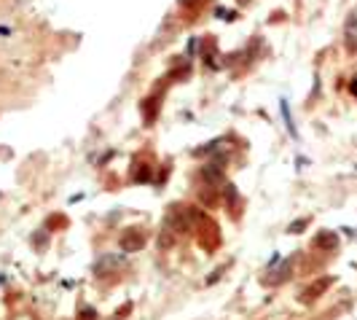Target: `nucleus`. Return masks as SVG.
<instances>
[{"label":"nucleus","instance_id":"nucleus-12","mask_svg":"<svg viewBox=\"0 0 357 320\" xmlns=\"http://www.w3.org/2000/svg\"><path fill=\"white\" fill-rule=\"evenodd\" d=\"M215 14L220 16V19H234V11H226V8H218Z\"/></svg>","mask_w":357,"mask_h":320},{"label":"nucleus","instance_id":"nucleus-1","mask_svg":"<svg viewBox=\"0 0 357 320\" xmlns=\"http://www.w3.org/2000/svg\"><path fill=\"white\" fill-rule=\"evenodd\" d=\"M223 170H226V156H218V159H212L210 164H204V170H201V178H204L207 183H212V186H220Z\"/></svg>","mask_w":357,"mask_h":320},{"label":"nucleus","instance_id":"nucleus-4","mask_svg":"<svg viewBox=\"0 0 357 320\" xmlns=\"http://www.w3.org/2000/svg\"><path fill=\"white\" fill-rule=\"evenodd\" d=\"M116 266H118L116 256H102V259L94 264V274H97V277H108V274L116 269Z\"/></svg>","mask_w":357,"mask_h":320},{"label":"nucleus","instance_id":"nucleus-2","mask_svg":"<svg viewBox=\"0 0 357 320\" xmlns=\"http://www.w3.org/2000/svg\"><path fill=\"white\" fill-rule=\"evenodd\" d=\"M142 245H145V234L135 232V229L124 232V237H121V250H126V253H132V250H140Z\"/></svg>","mask_w":357,"mask_h":320},{"label":"nucleus","instance_id":"nucleus-10","mask_svg":"<svg viewBox=\"0 0 357 320\" xmlns=\"http://www.w3.org/2000/svg\"><path fill=\"white\" fill-rule=\"evenodd\" d=\"M279 108H282V116H285V127H287V132H290L293 137H298V129H296V124H293V118H290V111H287V102L282 100V102H279Z\"/></svg>","mask_w":357,"mask_h":320},{"label":"nucleus","instance_id":"nucleus-8","mask_svg":"<svg viewBox=\"0 0 357 320\" xmlns=\"http://www.w3.org/2000/svg\"><path fill=\"white\" fill-rule=\"evenodd\" d=\"M223 194H226V202H228V207L237 213V207H239V194H237V188L231 186V183H226L223 186Z\"/></svg>","mask_w":357,"mask_h":320},{"label":"nucleus","instance_id":"nucleus-3","mask_svg":"<svg viewBox=\"0 0 357 320\" xmlns=\"http://www.w3.org/2000/svg\"><path fill=\"white\" fill-rule=\"evenodd\" d=\"M314 248H317V250H336L338 248V234L333 232V229L320 232L317 237H314Z\"/></svg>","mask_w":357,"mask_h":320},{"label":"nucleus","instance_id":"nucleus-5","mask_svg":"<svg viewBox=\"0 0 357 320\" xmlns=\"http://www.w3.org/2000/svg\"><path fill=\"white\" fill-rule=\"evenodd\" d=\"M344 38H347V46H349V49H355V46H357V11L347 19V27H344Z\"/></svg>","mask_w":357,"mask_h":320},{"label":"nucleus","instance_id":"nucleus-9","mask_svg":"<svg viewBox=\"0 0 357 320\" xmlns=\"http://www.w3.org/2000/svg\"><path fill=\"white\" fill-rule=\"evenodd\" d=\"M274 272H277V274H269L266 280H269L272 285H277V283H282V280L287 277V272H290V261H285V264H282L279 269H274Z\"/></svg>","mask_w":357,"mask_h":320},{"label":"nucleus","instance_id":"nucleus-14","mask_svg":"<svg viewBox=\"0 0 357 320\" xmlns=\"http://www.w3.org/2000/svg\"><path fill=\"white\" fill-rule=\"evenodd\" d=\"M349 89H352V94H357V78H355L352 84H349Z\"/></svg>","mask_w":357,"mask_h":320},{"label":"nucleus","instance_id":"nucleus-11","mask_svg":"<svg viewBox=\"0 0 357 320\" xmlns=\"http://www.w3.org/2000/svg\"><path fill=\"white\" fill-rule=\"evenodd\" d=\"M306 224H309L306 218H301V221H293V224L287 226V232H293V234H301V232H303V226H306Z\"/></svg>","mask_w":357,"mask_h":320},{"label":"nucleus","instance_id":"nucleus-6","mask_svg":"<svg viewBox=\"0 0 357 320\" xmlns=\"http://www.w3.org/2000/svg\"><path fill=\"white\" fill-rule=\"evenodd\" d=\"M175 234H177L175 229L164 224V229H161V234H159V248H161V250H169L172 245H175V239H177Z\"/></svg>","mask_w":357,"mask_h":320},{"label":"nucleus","instance_id":"nucleus-15","mask_svg":"<svg viewBox=\"0 0 357 320\" xmlns=\"http://www.w3.org/2000/svg\"><path fill=\"white\" fill-rule=\"evenodd\" d=\"M239 3H247V0H239Z\"/></svg>","mask_w":357,"mask_h":320},{"label":"nucleus","instance_id":"nucleus-13","mask_svg":"<svg viewBox=\"0 0 357 320\" xmlns=\"http://www.w3.org/2000/svg\"><path fill=\"white\" fill-rule=\"evenodd\" d=\"M83 318H86V320H89V318L94 320V318H97V312H94V310H83Z\"/></svg>","mask_w":357,"mask_h":320},{"label":"nucleus","instance_id":"nucleus-7","mask_svg":"<svg viewBox=\"0 0 357 320\" xmlns=\"http://www.w3.org/2000/svg\"><path fill=\"white\" fill-rule=\"evenodd\" d=\"M330 285V277H325V280H320V283H314V285H309L306 291H303V301H309V299H317V296L322 293V291Z\"/></svg>","mask_w":357,"mask_h":320}]
</instances>
